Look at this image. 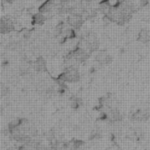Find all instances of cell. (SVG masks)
Segmentation results:
<instances>
[{
	"label": "cell",
	"mask_w": 150,
	"mask_h": 150,
	"mask_svg": "<svg viewBox=\"0 0 150 150\" xmlns=\"http://www.w3.org/2000/svg\"><path fill=\"white\" fill-rule=\"evenodd\" d=\"M9 133L16 142L26 143L34 140L38 132L35 126L27 120H17L9 125Z\"/></svg>",
	"instance_id": "obj_1"
},
{
	"label": "cell",
	"mask_w": 150,
	"mask_h": 150,
	"mask_svg": "<svg viewBox=\"0 0 150 150\" xmlns=\"http://www.w3.org/2000/svg\"><path fill=\"white\" fill-rule=\"evenodd\" d=\"M61 78L64 81L74 83L80 80L81 75L76 66H66Z\"/></svg>",
	"instance_id": "obj_2"
},
{
	"label": "cell",
	"mask_w": 150,
	"mask_h": 150,
	"mask_svg": "<svg viewBox=\"0 0 150 150\" xmlns=\"http://www.w3.org/2000/svg\"><path fill=\"white\" fill-rule=\"evenodd\" d=\"M15 28V22L10 16H2L0 22V32L1 34L10 33Z\"/></svg>",
	"instance_id": "obj_3"
},
{
	"label": "cell",
	"mask_w": 150,
	"mask_h": 150,
	"mask_svg": "<svg viewBox=\"0 0 150 150\" xmlns=\"http://www.w3.org/2000/svg\"><path fill=\"white\" fill-rule=\"evenodd\" d=\"M83 41H84V43L86 45V49L89 53L97 51L98 49L99 40H98L97 36L94 33L87 34L84 39H83Z\"/></svg>",
	"instance_id": "obj_4"
},
{
	"label": "cell",
	"mask_w": 150,
	"mask_h": 150,
	"mask_svg": "<svg viewBox=\"0 0 150 150\" xmlns=\"http://www.w3.org/2000/svg\"><path fill=\"white\" fill-rule=\"evenodd\" d=\"M18 150H50V148L47 147L40 142L34 139L30 142L23 143V144L21 146Z\"/></svg>",
	"instance_id": "obj_5"
},
{
	"label": "cell",
	"mask_w": 150,
	"mask_h": 150,
	"mask_svg": "<svg viewBox=\"0 0 150 150\" xmlns=\"http://www.w3.org/2000/svg\"><path fill=\"white\" fill-rule=\"evenodd\" d=\"M69 26L74 29H80L83 23V15L70 13L67 18Z\"/></svg>",
	"instance_id": "obj_6"
},
{
	"label": "cell",
	"mask_w": 150,
	"mask_h": 150,
	"mask_svg": "<svg viewBox=\"0 0 150 150\" xmlns=\"http://www.w3.org/2000/svg\"><path fill=\"white\" fill-rule=\"evenodd\" d=\"M60 1L61 0H46L42 3V4H41V6L38 9V11L44 14L51 13L55 9L57 10Z\"/></svg>",
	"instance_id": "obj_7"
},
{
	"label": "cell",
	"mask_w": 150,
	"mask_h": 150,
	"mask_svg": "<svg viewBox=\"0 0 150 150\" xmlns=\"http://www.w3.org/2000/svg\"><path fill=\"white\" fill-rule=\"evenodd\" d=\"M96 61L99 63L100 64L105 65L108 64L112 61V57L105 51H101L98 52L96 56Z\"/></svg>",
	"instance_id": "obj_8"
},
{
	"label": "cell",
	"mask_w": 150,
	"mask_h": 150,
	"mask_svg": "<svg viewBox=\"0 0 150 150\" xmlns=\"http://www.w3.org/2000/svg\"><path fill=\"white\" fill-rule=\"evenodd\" d=\"M32 67L35 71L38 73H44L47 70V64L45 59L42 57H39L36 59L35 62L32 64Z\"/></svg>",
	"instance_id": "obj_9"
},
{
	"label": "cell",
	"mask_w": 150,
	"mask_h": 150,
	"mask_svg": "<svg viewBox=\"0 0 150 150\" xmlns=\"http://www.w3.org/2000/svg\"><path fill=\"white\" fill-rule=\"evenodd\" d=\"M112 4H111L109 0H103L101 1L99 4H98V10L103 14L106 16L111 10V7H112Z\"/></svg>",
	"instance_id": "obj_10"
},
{
	"label": "cell",
	"mask_w": 150,
	"mask_h": 150,
	"mask_svg": "<svg viewBox=\"0 0 150 150\" xmlns=\"http://www.w3.org/2000/svg\"><path fill=\"white\" fill-rule=\"evenodd\" d=\"M132 118L136 121H145V120H147L148 119H149V117L144 108V109H140L136 111L132 116Z\"/></svg>",
	"instance_id": "obj_11"
},
{
	"label": "cell",
	"mask_w": 150,
	"mask_h": 150,
	"mask_svg": "<svg viewBox=\"0 0 150 150\" xmlns=\"http://www.w3.org/2000/svg\"><path fill=\"white\" fill-rule=\"evenodd\" d=\"M138 39L143 43H148L150 42V31L147 29H142L139 31Z\"/></svg>",
	"instance_id": "obj_12"
},
{
	"label": "cell",
	"mask_w": 150,
	"mask_h": 150,
	"mask_svg": "<svg viewBox=\"0 0 150 150\" xmlns=\"http://www.w3.org/2000/svg\"><path fill=\"white\" fill-rule=\"evenodd\" d=\"M32 19H33V22L35 24H42L46 20V17H45L44 13L38 12L35 15L32 16Z\"/></svg>",
	"instance_id": "obj_13"
},
{
	"label": "cell",
	"mask_w": 150,
	"mask_h": 150,
	"mask_svg": "<svg viewBox=\"0 0 150 150\" xmlns=\"http://www.w3.org/2000/svg\"><path fill=\"white\" fill-rule=\"evenodd\" d=\"M133 1V0H117V2L119 3H124V2H128V1Z\"/></svg>",
	"instance_id": "obj_14"
},
{
	"label": "cell",
	"mask_w": 150,
	"mask_h": 150,
	"mask_svg": "<svg viewBox=\"0 0 150 150\" xmlns=\"http://www.w3.org/2000/svg\"><path fill=\"white\" fill-rule=\"evenodd\" d=\"M6 3H8V4H12V3L14 2L16 0H4Z\"/></svg>",
	"instance_id": "obj_15"
},
{
	"label": "cell",
	"mask_w": 150,
	"mask_h": 150,
	"mask_svg": "<svg viewBox=\"0 0 150 150\" xmlns=\"http://www.w3.org/2000/svg\"><path fill=\"white\" fill-rule=\"evenodd\" d=\"M39 1H42V0H39Z\"/></svg>",
	"instance_id": "obj_16"
}]
</instances>
